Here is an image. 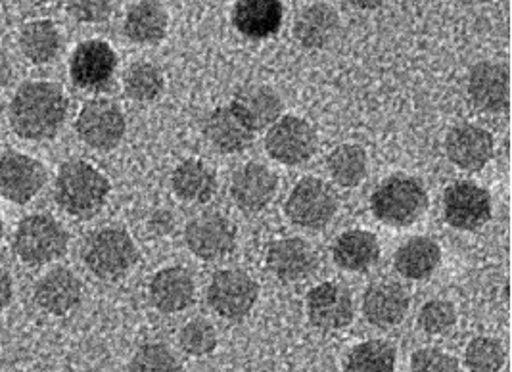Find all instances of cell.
Wrapping results in <instances>:
<instances>
[{
    "instance_id": "1",
    "label": "cell",
    "mask_w": 512,
    "mask_h": 372,
    "mask_svg": "<svg viewBox=\"0 0 512 372\" xmlns=\"http://www.w3.org/2000/svg\"><path fill=\"white\" fill-rule=\"evenodd\" d=\"M68 108V96L60 85L31 81L22 85L10 102V125L20 139H54L66 123Z\"/></svg>"
},
{
    "instance_id": "2",
    "label": "cell",
    "mask_w": 512,
    "mask_h": 372,
    "mask_svg": "<svg viewBox=\"0 0 512 372\" xmlns=\"http://www.w3.org/2000/svg\"><path fill=\"white\" fill-rule=\"evenodd\" d=\"M110 192L108 177L81 160L64 163L54 185L56 204L75 219H93L106 206Z\"/></svg>"
},
{
    "instance_id": "3",
    "label": "cell",
    "mask_w": 512,
    "mask_h": 372,
    "mask_svg": "<svg viewBox=\"0 0 512 372\" xmlns=\"http://www.w3.org/2000/svg\"><path fill=\"white\" fill-rule=\"evenodd\" d=\"M428 210V192L419 179L394 175L382 181L371 196L374 217L390 227H409Z\"/></svg>"
},
{
    "instance_id": "4",
    "label": "cell",
    "mask_w": 512,
    "mask_h": 372,
    "mask_svg": "<svg viewBox=\"0 0 512 372\" xmlns=\"http://www.w3.org/2000/svg\"><path fill=\"white\" fill-rule=\"evenodd\" d=\"M70 234L47 213L27 215L14 234V252L29 267L47 265L66 256Z\"/></svg>"
},
{
    "instance_id": "5",
    "label": "cell",
    "mask_w": 512,
    "mask_h": 372,
    "mask_svg": "<svg viewBox=\"0 0 512 372\" xmlns=\"http://www.w3.org/2000/svg\"><path fill=\"white\" fill-rule=\"evenodd\" d=\"M140 254L131 234L117 227H106L91 234L83 248V261L94 277L117 280L125 277L137 263Z\"/></svg>"
},
{
    "instance_id": "6",
    "label": "cell",
    "mask_w": 512,
    "mask_h": 372,
    "mask_svg": "<svg viewBox=\"0 0 512 372\" xmlns=\"http://www.w3.org/2000/svg\"><path fill=\"white\" fill-rule=\"evenodd\" d=\"M284 210L292 225L319 231L334 219L338 211V196L323 179L305 177L292 188Z\"/></svg>"
},
{
    "instance_id": "7",
    "label": "cell",
    "mask_w": 512,
    "mask_h": 372,
    "mask_svg": "<svg viewBox=\"0 0 512 372\" xmlns=\"http://www.w3.org/2000/svg\"><path fill=\"white\" fill-rule=\"evenodd\" d=\"M208 305L221 319L242 321L256 307L259 284L248 273L238 269L217 271L210 280Z\"/></svg>"
},
{
    "instance_id": "8",
    "label": "cell",
    "mask_w": 512,
    "mask_h": 372,
    "mask_svg": "<svg viewBox=\"0 0 512 372\" xmlns=\"http://www.w3.org/2000/svg\"><path fill=\"white\" fill-rule=\"evenodd\" d=\"M75 131L93 150H114L125 137L127 119L116 102L108 98L89 100L75 121Z\"/></svg>"
},
{
    "instance_id": "9",
    "label": "cell",
    "mask_w": 512,
    "mask_h": 372,
    "mask_svg": "<svg viewBox=\"0 0 512 372\" xmlns=\"http://www.w3.org/2000/svg\"><path fill=\"white\" fill-rule=\"evenodd\" d=\"M491 213V196L484 186L457 181L443 192V217L453 229L466 233L478 231L491 219Z\"/></svg>"
},
{
    "instance_id": "10",
    "label": "cell",
    "mask_w": 512,
    "mask_h": 372,
    "mask_svg": "<svg viewBox=\"0 0 512 372\" xmlns=\"http://www.w3.org/2000/svg\"><path fill=\"white\" fill-rule=\"evenodd\" d=\"M265 150L275 162L302 165L317 152V133L303 117L282 116L269 127Z\"/></svg>"
},
{
    "instance_id": "11",
    "label": "cell",
    "mask_w": 512,
    "mask_h": 372,
    "mask_svg": "<svg viewBox=\"0 0 512 372\" xmlns=\"http://www.w3.org/2000/svg\"><path fill=\"white\" fill-rule=\"evenodd\" d=\"M45 165L22 154L6 152L0 156V198L25 206L47 185Z\"/></svg>"
},
{
    "instance_id": "12",
    "label": "cell",
    "mask_w": 512,
    "mask_h": 372,
    "mask_svg": "<svg viewBox=\"0 0 512 372\" xmlns=\"http://www.w3.org/2000/svg\"><path fill=\"white\" fill-rule=\"evenodd\" d=\"M188 250L202 261H221L236 248V227L221 213H202L185 229Z\"/></svg>"
},
{
    "instance_id": "13",
    "label": "cell",
    "mask_w": 512,
    "mask_h": 372,
    "mask_svg": "<svg viewBox=\"0 0 512 372\" xmlns=\"http://www.w3.org/2000/svg\"><path fill=\"white\" fill-rule=\"evenodd\" d=\"M305 307L309 323L325 332L344 330L355 319V303L350 290L336 282H323L311 288Z\"/></svg>"
},
{
    "instance_id": "14",
    "label": "cell",
    "mask_w": 512,
    "mask_h": 372,
    "mask_svg": "<svg viewBox=\"0 0 512 372\" xmlns=\"http://www.w3.org/2000/svg\"><path fill=\"white\" fill-rule=\"evenodd\" d=\"M117 70V54L106 41H85L73 50L71 81L83 91H102L110 85Z\"/></svg>"
},
{
    "instance_id": "15",
    "label": "cell",
    "mask_w": 512,
    "mask_h": 372,
    "mask_svg": "<svg viewBox=\"0 0 512 372\" xmlns=\"http://www.w3.org/2000/svg\"><path fill=\"white\" fill-rule=\"evenodd\" d=\"M466 93L474 108L486 114H501L511 102V73L505 64L480 62L466 81Z\"/></svg>"
},
{
    "instance_id": "16",
    "label": "cell",
    "mask_w": 512,
    "mask_h": 372,
    "mask_svg": "<svg viewBox=\"0 0 512 372\" xmlns=\"http://www.w3.org/2000/svg\"><path fill=\"white\" fill-rule=\"evenodd\" d=\"M279 192V177L263 163L242 165L233 175L231 196L244 213L267 210Z\"/></svg>"
},
{
    "instance_id": "17",
    "label": "cell",
    "mask_w": 512,
    "mask_h": 372,
    "mask_svg": "<svg viewBox=\"0 0 512 372\" xmlns=\"http://www.w3.org/2000/svg\"><path fill=\"white\" fill-rule=\"evenodd\" d=\"M445 152L453 165L463 171H482L493 158L495 140L488 129L474 123H463L449 131L445 139Z\"/></svg>"
},
{
    "instance_id": "18",
    "label": "cell",
    "mask_w": 512,
    "mask_h": 372,
    "mask_svg": "<svg viewBox=\"0 0 512 372\" xmlns=\"http://www.w3.org/2000/svg\"><path fill=\"white\" fill-rule=\"evenodd\" d=\"M267 267L282 282H302L319 269V256L303 238H282L269 246Z\"/></svg>"
},
{
    "instance_id": "19",
    "label": "cell",
    "mask_w": 512,
    "mask_h": 372,
    "mask_svg": "<svg viewBox=\"0 0 512 372\" xmlns=\"http://www.w3.org/2000/svg\"><path fill=\"white\" fill-rule=\"evenodd\" d=\"M409 305L411 298L401 284L376 282L365 290L361 311L369 325L380 330H390L401 325V321L407 317Z\"/></svg>"
},
{
    "instance_id": "20",
    "label": "cell",
    "mask_w": 512,
    "mask_h": 372,
    "mask_svg": "<svg viewBox=\"0 0 512 372\" xmlns=\"http://www.w3.org/2000/svg\"><path fill=\"white\" fill-rule=\"evenodd\" d=\"M33 300L47 315L64 317L83 302V284L73 271L58 267L37 282Z\"/></svg>"
},
{
    "instance_id": "21",
    "label": "cell",
    "mask_w": 512,
    "mask_h": 372,
    "mask_svg": "<svg viewBox=\"0 0 512 372\" xmlns=\"http://www.w3.org/2000/svg\"><path fill=\"white\" fill-rule=\"evenodd\" d=\"M231 22L246 39H271L284 24V6L280 0H236Z\"/></svg>"
},
{
    "instance_id": "22",
    "label": "cell",
    "mask_w": 512,
    "mask_h": 372,
    "mask_svg": "<svg viewBox=\"0 0 512 372\" xmlns=\"http://www.w3.org/2000/svg\"><path fill=\"white\" fill-rule=\"evenodd\" d=\"M194 300L196 282L185 267H165L150 280V302L160 313H181Z\"/></svg>"
},
{
    "instance_id": "23",
    "label": "cell",
    "mask_w": 512,
    "mask_h": 372,
    "mask_svg": "<svg viewBox=\"0 0 512 372\" xmlns=\"http://www.w3.org/2000/svg\"><path fill=\"white\" fill-rule=\"evenodd\" d=\"M229 106L254 133L265 131L279 121L284 110V102L277 91L265 85H248L240 89Z\"/></svg>"
},
{
    "instance_id": "24",
    "label": "cell",
    "mask_w": 512,
    "mask_h": 372,
    "mask_svg": "<svg viewBox=\"0 0 512 372\" xmlns=\"http://www.w3.org/2000/svg\"><path fill=\"white\" fill-rule=\"evenodd\" d=\"M204 135L221 154H240L254 144L256 133L240 119L231 106L213 110L206 123Z\"/></svg>"
},
{
    "instance_id": "25",
    "label": "cell",
    "mask_w": 512,
    "mask_h": 372,
    "mask_svg": "<svg viewBox=\"0 0 512 372\" xmlns=\"http://www.w3.org/2000/svg\"><path fill=\"white\" fill-rule=\"evenodd\" d=\"M340 31L338 12L326 4L315 2L302 10L294 22V39L307 50H323Z\"/></svg>"
},
{
    "instance_id": "26",
    "label": "cell",
    "mask_w": 512,
    "mask_h": 372,
    "mask_svg": "<svg viewBox=\"0 0 512 372\" xmlns=\"http://www.w3.org/2000/svg\"><path fill=\"white\" fill-rule=\"evenodd\" d=\"M380 256L382 250L378 238L363 229H351L340 234L332 248L334 263L350 273H365L373 269Z\"/></svg>"
},
{
    "instance_id": "27",
    "label": "cell",
    "mask_w": 512,
    "mask_h": 372,
    "mask_svg": "<svg viewBox=\"0 0 512 372\" xmlns=\"http://www.w3.org/2000/svg\"><path fill=\"white\" fill-rule=\"evenodd\" d=\"M169 29V16L158 0H140L125 16L123 33L137 45H160Z\"/></svg>"
},
{
    "instance_id": "28",
    "label": "cell",
    "mask_w": 512,
    "mask_h": 372,
    "mask_svg": "<svg viewBox=\"0 0 512 372\" xmlns=\"http://www.w3.org/2000/svg\"><path fill=\"white\" fill-rule=\"evenodd\" d=\"M394 263L405 279H430L442 263V248L428 236H415L397 248Z\"/></svg>"
},
{
    "instance_id": "29",
    "label": "cell",
    "mask_w": 512,
    "mask_h": 372,
    "mask_svg": "<svg viewBox=\"0 0 512 372\" xmlns=\"http://www.w3.org/2000/svg\"><path fill=\"white\" fill-rule=\"evenodd\" d=\"M171 186L175 196L187 204H208L217 192V177L210 165L200 160H185L175 167Z\"/></svg>"
},
{
    "instance_id": "30",
    "label": "cell",
    "mask_w": 512,
    "mask_h": 372,
    "mask_svg": "<svg viewBox=\"0 0 512 372\" xmlns=\"http://www.w3.org/2000/svg\"><path fill=\"white\" fill-rule=\"evenodd\" d=\"M20 50L31 64L47 66L60 56L62 35L48 20L29 22L20 31Z\"/></svg>"
},
{
    "instance_id": "31",
    "label": "cell",
    "mask_w": 512,
    "mask_h": 372,
    "mask_svg": "<svg viewBox=\"0 0 512 372\" xmlns=\"http://www.w3.org/2000/svg\"><path fill=\"white\" fill-rule=\"evenodd\" d=\"M326 169L336 185L342 188H355L367 179L369 158L363 146L342 144L330 152L326 160Z\"/></svg>"
},
{
    "instance_id": "32",
    "label": "cell",
    "mask_w": 512,
    "mask_h": 372,
    "mask_svg": "<svg viewBox=\"0 0 512 372\" xmlns=\"http://www.w3.org/2000/svg\"><path fill=\"white\" fill-rule=\"evenodd\" d=\"M396 348L386 340H367L348 351L344 372H396Z\"/></svg>"
},
{
    "instance_id": "33",
    "label": "cell",
    "mask_w": 512,
    "mask_h": 372,
    "mask_svg": "<svg viewBox=\"0 0 512 372\" xmlns=\"http://www.w3.org/2000/svg\"><path fill=\"white\" fill-rule=\"evenodd\" d=\"M123 89L135 102H154L165 89L162 70L150 62H137L125 71Z\"/></svg>"
},
{
    "instance_id": "34",
    "label": "cell",
    "mask_w": 512,
    "mask_h": 372,
    "mask_svg": "<svg viewBox=\"0 0 512 372\" xmlns=\"http://www.w3.org/2000/svg\"><path fill=\"white\" fill-rule=\"evenodd\" d=\"M505 348L491 336H476L465 349L468 372H499L505 365Z\"/></svg>"
},
{
    "instance_id": "35",
    "label": "cell",
    "mask_w": 512,
    "mask_h": 372,
    "mask_svg": "<svg viewBox=\"0 0 512 372\" xmlns=\"http://www.w3.org/2000/svg\"><path fill=\"white\" fill-rule=\"evenodd\" d=\"M179 346L188 357L202 359L210 357L219 346V336L215 326L208 319H192L179 332Z\"/></svg>"
},
{
    "instance_id": "36",
    "label": "cell",
    "mask_w": 512,
    "mask_h": 372,
    "mask_svg": "<svg viewBox=\"0 0 512 372\" xmlns=\"http://www.w3.org/2000/svg\"><path fill=\"white\" fill-rule=\"evenodd\" d=\"M129 372H183V365L169 346L150 342L135 351Z\"/></svg>"
},
{
    "instance_id": "37",
    "label": "cell",
    "mask_w": 512,
    "mask_h": 372,
    "mask_svg": "<svg viewBox=\"0 0 512 372\" xmlns=\"http://www.w3.org/2000/svg\"><path fill=\"white\" fill-rule=\"evenodd\" d=\"M457 309L447 300H430L420 307L417 323L428 336H443L457 325Z\"/></svg>"
},
{
    "instance_id": "38",
    "label": "cell",
    "mask_w": 512,
    "mask_h": 372,
    "mask_svg": "<svg viewBox=\"0 0 512 372\" xmlns=\"http://www.w3.org/2000/svg\"><path fill=\"white\" fill-rule=\"evenodd\" d=\"M409 372H461V369H459V361L447 351L438 348H422L411 355Z\"/></svg>"
},
{
    "instance_id": "39",
    "label": "cell",
    "mask_w": 512,
    "mask_h": 372,
    "mask_svg": "<svg viewBox=\"0 0 512 372\" xmlns=\"http://www.w3.org/2000/svg\"><path fill=\"white\" fill-rule=\"evenodd\" d=\"M112 0H70L68 12L79 24H102L112 16Z\"/></svg>"
},
{
    "instance_id": "40",
    "label": "cell",
    "mask_w": 512,
    "mask_h": 372,
    "mask_svg": "<svg viewBox=\"0 0 512 372\" xmlns=\"http://www.w3.org/2000/svg\"><path fill=\"white\" fill-rule=\"evenodd\" d=\"M12 298H14L12 277L4 269H0V313L10 305Z\"/></svg>"
},
{
    "instance_id": "41",
    "label": "cell",
    "mask_w": 512,
    "mask_h": 372,
    "mask_svg": "<svg viewBox=\"0 0 512 372\" xmlns=\"http://www.w3.org/2000/svg\"><path fill=\"white\" fill-rule=\"evenodd\" d=\"M10 77H12V66H10V60H8L6 52L0 48V87L8 85Z\"/></svg>"
},
{
    "instance_id": "42",
    "label": "cell",
    "mask_w": 512,
    "mask_h": 372,
    "mask_svg": "<svg viewBox=\"0 0 512 372\" xmlns=\"http://www.w3.org/2000/svg\"><path fill=\"white\" fill-rule=\"evenodd\" d=\"M348 4H350L351 8H355V10H363V12H371V10H376V8H380L386 0H346Z\"/></svg>"
},
{
    "instance_id": "43",
    "label": "cell",
    "mask_w": 512,
    "mask_h": 372,
    "mask_svg": "<svg viewBox=\"0 0 512 372\" xmlns=\"http://www.w3.org/2000/svg\"><path fill=\"white\" fill-rule=\"evenodd\" d=\"M33 4H47V2H50V0H31Z\"/></svg>"
},
{
    "instance_id": "44",
    "label": "cell",
    "mask_w": 512,
    "mask_h": 372,
    "mask_svg": "<svg viewBox=\"0 0 512 372\" xmlns=\"http://www.w3.org/2000/svg\"><path fill=\"white\" fill-rule=\"evenodd\" d=\"M2 233H4V225H2V219H0V238H2Z\"/></svg>"
},
{
    "instance_id": "45",
    "label": "cell",
    "mask_w": 512,
    "mask_h": 372,
    "mask_svg": "<svg viewBox=\"0 0 512 372\" xmlns=\"http://www.w3.org/2000/svg\"><path fill=\"white\" fill-rule=\"evenodd\" d=\"M476 2H480V4H489V2H493V0H476Z\"/></svg>"
}]
</instances>
